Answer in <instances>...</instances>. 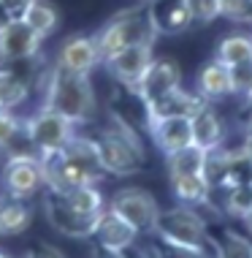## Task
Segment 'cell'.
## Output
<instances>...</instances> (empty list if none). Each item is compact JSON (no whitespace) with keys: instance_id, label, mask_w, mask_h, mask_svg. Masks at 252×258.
Returning <instances> with one entry per match:
<instances>
[{"instance_id":"6da1fadb","label":"cell","mask_w":252,"mask_h":258,"mask_svg":"<svg viewBox=\"0 0 252 258\" xmlns=\"http://www.w3.org/2000/svg\"><path fill=\"white\" fill-rule=\"evenodd\" d=\"M41 95H44V106H52L76 125L87 122L95 114V90L87 74H73L60 66L49 68Z\"/></svg>"},{"instance_id":"7a4b0ae2","label":"cell","mask_w":252,"mask_h":258,"mask_svg":"<svg viewBox=\"0 0 252 258\" xmlns=\"http://www.w3.org/2000/svg\"><path fill=\"white\" fill-rule=\"evenodd\" d=\"M98 147V158L103 163V171L106 174H117V177H130V174L141 171L144 166V144L138 139L136 128L122 120V117H111V122L101 131L95 139Z\"/></svg>"},{"instance_id":"3957f363","label":"cell","mask_w":252,"mask_h":258,"mask_svg":"<svg viewBox=\"0 0 252 258\" xmlns=\"http://www.w3.org/2000/svg\"><path fill=\"white\" fill-rule=\"evenodd\" d=\"M157 33L152 30L149 17H146V9H128L120 11L117 17H111L106 25L101 27V33L95 36L98 52H101V62L109 60L111 54H117L125 46L133 44H155Z\"/></svg>"},{"instance_id":"277c9868","label":"cell","mask_w":252,"mask_h":258,"mask_svg":"<svg viewBox=\"0 0 252 258\" xmlns=\"http://www.w3.org/2000/svg\"><path fill=\"white\" fill-rule=\"evenodd\" d=\"M152 236L171 242V245H185V247H204L212 242L204 215L198 212V207H187V204L160 209Z\"/></svg>"},{"instance_id":"5b68a950","label":"cell","mask_w":252,"mask_h":258,"mask_svg":"<svg viewBox=\"0 0 252 258\" xmlns=\"http://www.w3.org/2000/svg\"><path fill=\"white\" fill-rule=\"evenodd\" d=\"M106 209L117 215V218H122L128 226H133L138 234H152V228H155V220L160 215V207L155 196H152L149 190H144V187H120V190L111 193V199L106 201Z\"/></svg>"},{"instance_id":"8992f818","label":"cell","mask_w":252,"mask_h":258,"mask_svg":"<svg viewBox=\"0 0 252 258\" xmlns=\"http://www.w3.org/2000/svg\"><path fill=\"white\" fill-rule=\"evenodd\" d=\"M25 128L33 147L38 150V155L62 150L68 144V139L76 134V122H71L65 114L54 111L52 106H44V103L25 120Z\"/></svg>"},{"instance_id":"52a82bcc","label":"cell","mask_w":252,"mask_h":258,"mask_svg":"<svg viewBox=\"0 0 252 258\" xmlns=\"http://www.w3.org/2000/svg\"><path fill=\"white\" fill-rule=\"evenodd\" d=\"M0 182L9 199L27 201L44 187V171H41V158L38 155H11L6 158L0 169Z\"/></svg>"},{"instance_id":"ba28073f","label":"cell","mask_w":252,"mask_h":258,"mask_svg":"<svg viewBox=\"0 0 252 258\" xmlns=\"http://www.w3.org/2000/svg\"><path fill=\"white\" fill-rule=\"evenodd\" d=\"M44 212H46V220L52 223V228H57L60 234L71 236V239H90L95 231V223L101 215H81L68 204L60 193H52L46 190V199H44Z\"/></svg>"},{"instance_id":"9c48e42d","label":"cell","mask_w":252,"mask_h":258,"mask_svg":"<svg viewBox=\"0 0 252 258\" xmlns=\"http://www.w3.org/2000/svg\"><path fill=\"white\" fill-rule=\"evenodd\" d=\"M44 49V36H38L25 19H11L0 27V66L27 57H38Z\"/></svg>"},{"instance_id":"30bf717a","label":"cell","mask_w":252,"mask_h":258,"mask_svg":"<svg viewBox=\"0 0 252 258\" xmlns=\"http://www.w3.org/2000/svg\"><path fill=\"white\" fill-rule=\"evenodd\" d=\"M177 87H182L179 66L174 60H168V57H152V62L146 66L144 76L138 79L136 93L141 95L144 103H152V101L163 98V95H168L171 90H177Z\"/></svg>"},{"instance_id":"8fae6325","label":"cell","mask_w":252,"mask_h":258,"mask_svg":"<svg viewBox=\"0 0 252 258\" xmlns=\"http://www.w3.org/2000/svg\"><path fill=\"white\" fill-rule=\"evenodd\" d=\"M149 62H152V46L149 44H133V46L120 49L117 54H111L109 60H103V66H106V71L114 76L122 87L136 90L138 79L144 76Z\"/></svg>"},{"instance_id":"7c38bea8","label":"cell","mask_w":252,"mask_h":258,"mask_svg":"<svg viewBox=\"0 0 252 258\" xmlns=\"http://www.w3.org/2000/svg\"><path fill=\"white\" fill-rule=\"evenodd\" d=\"M146 17L157 36H179L190 30L193 17L185 0H146Z\"/></svg>"},{"instance_id":"4fadbf2b","label":"cell","mask_w":252,"mask_h":258,"mask_svg":"<svg viewBox=\"0 0 252 258\" xmlns=\"http://www.w3.org/2000/svg\"><path fill=\"white\" fill-rule=\"evenodd\" d=\"M38 158H41V171H44V187L46 190L62 196V193L73 190V187H79V185H95L62 155V150L44 152V155H38Z\"/></svg>"},{"instance_id":"5bb4252c","label":"cell","mask_w":252,"mask_h":258,"mask_svg":"<svg viewBox=\"0 0 252 258\" xmlns=\"http://www.w3.org/2000/svg\"><path fill=\"white\" fill-rule=\"evenodd\" d=\"M98 62H101V52H98L95 36H71V38L62 41L54 66L68 68V71H73V74H87L90 76Z\"/></svg>"},{"instance_id":"9a60e30c","label":"cell","mask_w":252,"mask_h":258,"mask_svg":"<svg viewBox=\"0 0 252 258\" xmlns=\"http://www.w3.org/2000/svg\"><path fill=\"white\" fill-rule=\"evenodd\" d=\"M93 236H95V245L125 253V250H130L133 245H136L141 234H138L133 226H128L122 218H117L111 209H103L101 218H98V223H95Z\"/></svg>"},{"instance_id":"2e32d148","label":"cell","mask_w":252,"mask_h":258,"mask_svg":"<svg viewBox=\"0 0 252 258\" xmlns=\"http://www.w3.org/2000/svg\"><path fill=\"white\" fill-rule=\"evenodd\" d=\"M190 134H193V144L201 150H214L225 144V125H222V117L217 114L212 103L204 101L198 111L190 117Z\"/></svg>"},{"instance_id":"e0dca14e","label":"cell","mask_w":252,"mask_h":258,"mask_svg":"<svg viewBox=\"0 0 252 258\" xmlns=\"http://www.w3.org/2000/svg\"><path fill=\"white\" fill-rule=\"evenodd\" d=\"M146 125H149V134L155 139L157 150L165 152V155L193 144L190 117H163V120H149Z\"/></svg>"},{"instance_id":"ac0fdd59","label":"cell","mask_w":252,"mask_h":258,"mask_svg":"<svg viewBox=\"0 0 252 258\" xmlns=\"http://www.w3.org/2000/svg\"><path fill=\"white\" fill-rule=\"evenodd\" d=\"M62 155L71 160V163L90 179V182L98 185L103 177H106L103 163H101V158H98V147H95V142H93L90 136L73 134L71 139H68V144L62 147Z\"/></svg>"},{"instance_id":"d6986e66","label":"cell","mask_w":252,"mask_h":258,"mask_svg":"<svg viewBox=\"0 0 252 258\" xmlns=\"http://www.w3.org/2000/svg\"><path fill=\"white\" fill-rule=\"evenodd\" d=\"M0 152H3L6 158H11V155H38V150L33 147L30 136H27L25 120L9 109H0Z\"/></svg>"},{"instance_id":"ffe728a7","label":"cell","mask_w":252,"mask_h":258,"mask_svg":"<svg viewBox=\"0 0 252 258\" xmlns=\"http://www.w3.org/2000/svg\"><path fill=\"white\" fill-rule=\"evenodd\" d=\"M204 103L198 93H187V90H171L163 98L146 103V122L149 120H163V117H193L198 106Z\"/></svg>"},{"instance_id":"44dd1931","label":"cell","mask_w":252,"mask_h":258,"mask_svg":"<svg viewBox=\"0 0 252 258\" xmlns=\"http://www.w3.org/2000/svg\"><path fill=\"white\" fill-rule=\"evenodd\" d=\"M198 95L206 103L222 101V98H228V95H230V74H228L225 62H220L217 57H212L198 71Z\"/></svg>"},{"instance_id":"7402d4cb","label":"cell","mask_w":252,"mask_h":258,"mask_svg":"<svg viewBox=\"0 0 252 258\" xmlns=\"http://www.w3.org/2000/svg\"><path fill=\"white\" fill-rule=\"evenodd\" d=\"M171 177V190L182 204L187 207H206L212 187L206 185L204 174H168Z\"/></svg>"},{"instance_id":"603a6c76","label":"cell","mask_w":252,"mask_h":258,"mask_svg":"<svg viewBox=\"0 0 252 258\" xmlns=\"http://www.w3.org/2000/svg\"><path fill=\"white\" fill-rule=\"evenodd\" d=\"M30 82L22 79L11 66H0V109L17 111L30 95Z\"/></svg>"},{"instance_id":"cb8c5ba5","label":"cell","mask_w":252,"mask_h":258,"mask_svg":"<svg viewBox=\"0 0 252 258\" xmlns=\"http://www.w3.org/2000/svg\"><path fill=\"white\" fill-rule=\"evenodd\" d=\"M33 223V209L27 201L17 199H3L0 201V236H17L30 228Z\"/></svg>"},{"instance_id":"d4e9b609","label":"cell","mask_w":252,"mask_h":258,"mask_svg":"<svg viewBox=\"0 0 252 258\" xmlns=\"http://www.w3.org/2000/svg\"><path fill=\"white\" fill-rule=\"evenodd\" d=\"M204 174L206 185L214 190H222V187H228V179H230V150L222 144V147H214V150H206L204 155Z\"/></svg>"},{"instance_id":"484cf974","label":"cell","mask_w":252,"mask_h":258,"mask_svg":"<svg viewBox=\"0 0 252 258\" xmlns=\"http://www.w3.org/2000/svg\"><path fill=\"white\" fill-rule=\"evenodd\" d=\"M22 19L44 38L52 36V33L57 30V25H60V14H57V9H54L49 0H30V6H27Z\"/></svg>"},{"instance_id":"4316f807","label":"cell","mask_w":252,"mask_h":258,"mask_svg":"<svg viewBox=\"0 0 252 258\" xmlns=\"http://www.w3.org/2000/svg\"><path fill=\"white\" fill-rule=\"evenodd\" d=\"M214 57L225 66H236L241 60H249L252 57V33H230L217 44V52Z\"/></svg>"},{"instance_id":"83f0119b","label":"cell","mask_w":252,"mask_h":258,"mask_svg":"<svg viewBox=\"0 0 252 258\" xmlns=\"http://www.w3.org/2000/svg\"><path fill=\"white\" fill-rule=\"evenodd\" d=\"M62 199L81 215H101L106 209V199L98 190V185H79L73 190L62 193Z\"/></svg>"},{"instance_id":"f1b7e54d","label":"cell","mask_w":252,"mask_h":258,"mask_svg":"<svg viewBox=\"0 0 252 258\" xmlns=\"http://www.w3.org/2000/svg\"><path fill=\"white\" fill-rule=\"evenodd\" d=\"M204 155H206V150L195 147V144L171 152V155H165L168 174H201V169H204Z\"/></svg>"},{"instance_id":"f546056e","label":"cell","mask_w":252,"mask_h":258,"mask_svg":"<svg viewBox=\"0 0 252 258\" xmlns=\"http://www.w3.org/2000/svg\"><path fill=\"white\" fill-rule=\"evenodd\" d=\"M214 245H217V255L220 258H252V239L233 231V228H225Z\"/></svg>"},{"instance_id":"4dcf8cb0","label":"cell","mask_w":252,"mask_h":258,"mask_svg":"<svg viewBox=\"0 0 252 258\" xmlns=\"http://www.w3.org/2000/svg\"><path fill=\"white\" fill-rule=\"evenodd\" d=\"M225 212L230 218H247L252 209V182H239L225 187Z\"/></svg>"},{"instance_id":"1f68e13d","label":"cell","mask_w":252,"mask_h":258,"mask_svg":"<svg viewBox=\"0 0 252 258\" xmlns=\"http://www.w3.org/2000/svg\"><path fill=\"white\" fill-rule=\"evenodd\" d=\"M228 74H230V95L247 103L252 98V57L236 62V66H228Z\"/></svg>"},{"instance_id":"d6a6232c","label":"cell","mask_w":252,"mask_h":258,"mask_svg":"<svg viewBox=\"0 0 252 258\" xmlns=\"http://www.w3.org/2000/svg\"><path fill=\"white\" fill-rule=\"evenodd\" d=\"M217 11L233 22H252V0H217Z\"/></svg>"},{"instance_id":"836d02e7","label":"cell","mask_w":252,"mask_h":258,"mask_svg":"<svg viewBox=\"0 0 252 258\" xmlns=\"http://www.w3.org/2000/svg\"><path fill=\"white\" fill-rule=\"evenodd\" d=\"M187 3V11L193 17V25H212L220 11H217V0H185Z\"/></svg>"},{"instance_id":"e575fe53","label":"cell","mask_w":252,"mask_h":258,"mask_svg":"<svg viewBox=\"0 0 252 258\" xmlns=\"http://www.w3.org/2000/svg\"><path fill=\"white\" fill-rule=\"evenodd\" d=\"M0 3L6 6V11L11 14V19H22L27 6H30V0H0Z\"/></svg>"},{"instance_id":"d590c367","label":"cell","mask_w":252,"mask_h":258,"mask_svg":"<svg viewBox=\"0 0 252 258\" xmlns=\"http://www.w3.org/2000/svg\"><path fill=\"white\" fill-rule=\"evenodd\" d=\"M27 258H65V253L57 247H52V245H38L27 253Z\"/></svg>"},{"instance_id":"8d00e7d4","label":"cell","mask_w":252,"mask_h":258,"mask_svg":"<svg viewBox=\"0 0 252 258\" xmlns=\"http://www.w3.org/2000/svg\"><path fill=\"white\" fill-rule=\"evenodd\" d=\"M95 258H128V253H120V250H109V247L95 245Z\"/></svg>"},{"instance_id":"74e56055","label":"cell","mask_w":252,"mask_h":258,"mask_svg":"<svg viewBox=\"0 0 252 258\" xmlns=\"http://www.w3.org/2000/svg\"><path fill=\"white\" fill-rule=\"evenodd\" d=\"M241 150L247 152V158L252 160V134H244V142H241Z\"/></svg>"},{"instance_id":"f35d334b","label":"cell","mask_w":252,"mask_h":258,"mask_svg":"<svg viewBox=\"0 0 252 258\" xmlns=\"http://www.w3.org/2000/svg\"><path fill=\"white\" fill-rule=\"evenodd\" d=\"M244 134H252V101L247 103V120H244Z\"/></svg>"},{"instance_id":"ab89813d","label":"cell","mask_w":252,"mask_h":258,"mask_svg":"<svg viewBox=\"0 0 252 258\" xmlns=\"http://www.w3.org/2000/svg\"><path fill=\"white\" fill-rule=\"evenodd\" d=\"M9 22H11V14L6 11V6H3V3H0V27H6Z\"/></svg>"},{"instance_id":"60d3db41","label":"cell","mask_w":252,"mask_h":258,"mask_svg":"<svg viewBox=\"0 0 252 258\" xmlns=\"http://www.w3.org/2000/svg\"><path fill=\"white\" fill-rule=\"evenodd\" d=\"M244 223H247V228L252 231V209H249V215H247V218H244Z\"/></svg>"},{"instance_id":"b9f144b4","label":"cell","mask_w":252,"mask_h":258,"mask_svg":"<svg viewBox=\"0 0 252 258\" xmlns=\"http://www.w3.org/2000/svg\"><path fill=\"white\" fill-rule=\"evenodd\" d=\"M0 258H11V255H6V253H3V250H0Z\"/></svg>"},{"instance_id":"7bdbcfd3","label":"cell","mask_w":252,"mask_h":258,"mask_svg":"<svg viewBox=\"0 0 252 258\" xmlns=\"http://www.w3.org/2000/svg\"><path fill=\"white\" fill-rule=\"evenodd\" d=\"M249 101H252V98H249ZM249 101H247V103H249Z\"/></svg>"},{"instance_id":"ee69618b","label":"cell","mask_w":252,"mask_h":258,"mask_svg":"<svg viewBox=\"0 0 252 258\" xmlns=\"http://www.w3.org/2000/svg\"><path fill=\"white\" fill-rule=\"evenodd\" d=\"M144 3H146V0H144Z\"/></svg>"},{"instance_id":"f6af8a7d","label":"cell","mask_w":252,"mask_h":258,"mask_svg":"<svg viewBox=\"0 0 252 258\" xmlns=\"http://www.w3.org/2000/svg\"><path fill=\"white\" fill-rule=\"evenodd\" d=\"M25 258H27V255H25Z\"/></svg>"}]
</instances>
